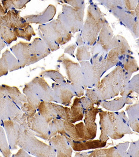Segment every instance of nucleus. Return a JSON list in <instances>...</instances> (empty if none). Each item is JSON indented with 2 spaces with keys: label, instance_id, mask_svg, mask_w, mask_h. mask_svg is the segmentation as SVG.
Returning <instances> with one entry per match:
<instances>
[{
  "label": "nucleus",
  "instance_id": "nucleus-1",
  "mask_svg": "<svg viewBox=\"0 0 139 157\" xmlns=\"http://www.w3.org/2000/svg\"><path fill=\"white\" fill-rule=\"evenodd\" d=\"M43 41L38 38L34 39L31 43L20 41L12 47L11 51L16 57L21 68L33 64L47 55L48 51Z\"/></svg>",
  "mask_w": 139,
  "mask_h": 157
},
{
  "label": "nucleus",
  "instance_id": "nucleus-2",
  "mask_svg": "<svg viewBox=\"0 0 139 157\" xmlns=\"http://www.w3.org/2000/svg\"><path fill=\"white\" fill-rule=\"evenodd\" d=\"M0 117L2 121L11 120L18 123L24 129H28L27 115L10 98L5 96L0 100Z\"/></svg>",
  "mask_w": 139,
  "mask_h": 157
},
{
  "label": "nucleus",
  "instance_id": "nucleus-3",
  "mask_svg": "<svg viewBox=\"0 0 139 157\" xmlns=\"http://www.w3.org/2000/svg\"><path fill=\"white\" fill-rule=\"evenodd\" d=\"M21 11L9 10L4 16H0V24L13 30L14 28L24 29L30 24L21 17Z\"/></svg>",
  "mask_w": 139,
  "mask_h": 157
},
{
  "label": "nucleus",
  "instance_id": "nucleus-4",
  "mask_svg": "<svg viewBox=\"0 0 139 157\" xmlns=\"http://www.w3.org/2000/svg\"><path fill=\"white\" fill-rule=\"evenodd\" d=\"M2 127L7 134L10 148L12 150L17 149L20 136L24 129L18 123L11 120L3 121Z\"/></svg>",
  "mask_w": 139,
  "mask_h": 157
},
{
  "label": "nucleus",
  "instance_id": "nucleus-5",
  "mask_svg": "<svg viewBox=\"0 0 139 157\" xmlns=\"http://www.w3.org/2000/svg\"><path fill=\"white\" fill-rule=\"evenodd\" d=\"M5 96L10 98L17 105L21 107L25 103L28 102L27 97L21 94L16 86H10L6 85L0 86V100Z\"/></svg>",
  "mask_w": 139,
  "mask_h": 157
},
{
  "label": "nucleus",
  "instance_id": "nucleus-6",
  "mask_svg": "<svg viewBox=\"0 0 139 157\" xmlns=\"http://www.w3.org/2000/svg\"><path fill=\"white\" fill-rule=\"evenodd\" d=\"M29 0L24 1H15V0H8V1H2V7L5 11V13H7L9 10H21L25 8L26 4L30 2Z\"/></svg>",
  "mask_w": 139,
  "mask_h": 157
},
{
  "label": "nucleus",
  "instance_id": "nucleus-7",
  "mask_svg": "<svg viewBox=\"0 0 139 157\" xmlns=\"http://www.w3.org/2000/svg\"><path fill=\"white\" fill-rule=\"evenodd\" d=\"M2 57L5 60L9 72H13L21 68L17 59L12 54H11L10 52L8 49H7L2 54Z\"/></svg>",
  "mask_w": 139,
  "mask_h": 157
},
{
  "label": "nucleus",
  "instance_id": "nucleus-8",
  "mask_svg": "<svg viewBox=\"0 0 139 157\" xmlns=\"http://www.w3.org/2000/svg\"><path fill=\"white\" fill-rule=\"evenodd\" d=\"M12 31L17 37L23 39L28 41H30L32 36H36L34 30L30 25L24 29L14 28Z\"/></svg>",
  "mask_w": 139,
  "mask_h": 157
},
{
  "label": "nucleus",
  "instance_id": "nucleus-9",
  "mask_svg": "<svg viewBox=\"0 0 139 157\" xmlns=\"http://www.w3.org/2000/svg\"><path fill=\"white\" fill-rule=\"evenodd\" d=\"M0 152L4 157H10L11 155V149L8 143L4 128L0 125Z\"/></svg>",
  "mask_w": 139,
  "mask_h": 157
},
{
  "label": "nucleus",
  "instance_id": "nucleus-10",
  "mask_svg": "<svg viewBox=\"0 0 139 157\" xmlns=\"http://www.w3.org/2000/svg\"><path fill=\"white\" fill-rule=\"evenodd\" d=\"M0 37L6 43V45H9L13 41H16L17 37L14 35L13 31L10 29L0 24Z\"/></svg>",
  "mask_w": 139,
  "mask_h": 157
},
{
  "label": "nucleus",
  "instance_id": "nucleus-11",
  "mask_svg": "<svg viewBox=\"0 0 139 157\" xmlns=\"http://www.w3.org/2000/svg\"><path fill=\"white\" fill-rule=\"evenodd\" d=\"M23 93L27 97L28 102L33 105L35 108H37L40 103V100L27 84H25L23 89Z\"/></svg>",
  "mask_w": 139,
  "mask_h": 157
},
{
  "label": "nucleus",
  "instance_id": "nucleus-12",
  "mask_svg": "<svg viewBox=\"0 0 139 157\" xmlns=\"http://www.w3.org/2000/svg\"><path fill=\"white\" fill-rule=\"evenodd\" d=\"M21 108V110L27 115V116L33 117L36 114V108L29 103H25Z\"/></svg>",
  "mask_w": 139,
  "mask_h": 157
},
{
  "label": "nucleus",
  "instance_id": "nucleus-13",
  "mask_svg": "<svg viewBox=\"0 0 139 157\" xmlns=\"http://www.w3.org/2000/svg\"><path fill=\"white\" fill-rule=\"evenodd\" d=\"M9 73V69L5 60L2 57L0 59V77L2 76L6 75Z\"/></svg>",
  "mask_w": 139,
  "mask_h": 157
},
{
  "label": "nucleus",
  "instance_id": "nucleus-14",
  "mask_svg": "<svg viewBox=\"0 0 139 157\" xmlns=\"http://www.w3.org/2000/svg\"><path fill=\"white\" fill-rule=\"evenodd\" d=\"M12 157H31L26 151L21 148L16 154H13Z\"/></svg>",
  "mask_w": 139,
  "mask_h": 157
},
{
  "label": "nucleus",
  "instance_id": "nucleus-15",
  "mask_svg": "<svg viewBox=\"0 0 139 157\" xmlns=\"http://www.w3.org/2000/svg\"><path fill=\"white\" fill-rule=\"evenodd\" d=\"M6 44L5 41L0 37V55H1L2 50L6 47Z\"/></svg>",
  "mask_w": 139,
  "mask_h": 157
},
{
  "label": "nucleus",
  "instance_id": "nucleus-16",
  "mask_svg": "<svg viewBox=\"0 0 139 157\" xmlns=\"http://www.w3.org/2000/svg\"><path fill=\"white\" fill-rule=\"evenodd\" d=\"M5 14L6 13H5V11L2 7V5L0 3V16H4Z\"/></svg>",
  "mask_w": 139,
  "mask_h": 157
},
{
  "label": "nucleus",
  "instance_id": "nucleus-17",
  "mask_svg": "<svg viewBox=\"0 0 139 157\" xmlns=\"http://www.w3.org/2000/svg\"><path fill=\"white\" fill-rule=\"evenodd\" d=\"M2 120L1 119V117H0V125H2Z\"/></svg>",
  "mask_w": 139,
  "mask_h": 157
}]
</instances>
